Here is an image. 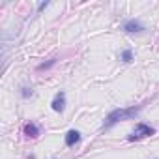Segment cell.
<instances>
[{
  "mask_svg": "<svg viewBox=\"0 0 159 159\" xmlns=\"http://www.w3.org/2000/svg\"><path fill=\"white\" fill-rule=\"evenodd\" d=\"M125 32H129V34H142L146 28H144V25L142 23H139V21H135V19H131V21H127V23H124V26H122Z\"/></svg>",
  "mask_w": 159,
  "mask_h": 159,
  "instance_id": "obj_3",
  "label": "cell"
},
{
  "mask_svg": "<svg viewBox=\"0 0 159 159\" xmlns=\"http://www.w3.org/2000/svg\"><path fill=\"white\" fill-rule=\"evenodd\" d=\"M122 60H124V62H131V60H133V52H131L129 49H125V51L122 52Z\"/></svg>",
  "mask_w": 159,
  "mask_h": 159,
  "instance_id": "obj_7",
  "label": "cell"
},
{
  "mask_svg": "<svg viewBox=\"0 0 159 159\" xmlns=\"http://www.w3.org/2000/svg\"><path fill=\"white\" fill-rule=\"evenodd\" d=\"M23 96L28 98V96H32V92H28V88H23Z\"/></svg>",
  "mask_w": 159,
  "mask_h": 159,
  "instance_id": "obj_8",
  "label": "cell"
},
{
  "mask_svg": "<svg viewBox=\"0 0 159 159\" xmlns=\"http://www.w3.org/2000/svg\"><path fill=\"white\" fill-rule=\"evenodd\" d=\"M52 111L54 112H62L64 111V107H66V94L64 92H58L56 96H54V99H52Z\"/></svg>",
  "mask_w": 159,
  "mask_h": 159,
  "instance_id": "obj_4",
  "label": "cell"
},
{
  "mask_svg": "<svg viewBox=\"0 0 159 159\" xmlns=\"http://www.w3.org/2000/svg\"><path fill=\"white\" fill-rule=\"evenodd\" d=\"M25 135L30 137V139H36V137L39 135L38 125H36V124H26V125H25Z\"/></svg>",
  "mask_w": 159,
  "mask_h": 159,
  "instance_id": "obj_6",
  "label": "cell"
},
{
  "mask_svg": "<svg viewBox=\"0 0 159 159\" xmlns=\"http://www.w3.org/2000/svg\"><path fill=\"white\" fill-rule=\"evenodd\" d=\"M140 109H142V107H125V109H114V111H111V112L107 114L103 127H105V129H109V127H112V125H114V124H118V122L131 120V118H135V116L139 114V111H140Z\"/></svg>",
  "mask_w": 159,
  "mask_h": 159,
  "instance_id": "obj_1",
  "label": "cell"
},
{
  "mask_svg": "<svg viewBox=\"0 0 159 159\" xmlns=\"http://www.w3.org/2000/svg\"><path fill=\"white\" fill-rule=\"evenodd\" d=\"M79 140H81V133L77 129H69L66 133V146H75Z\"/></svg>",
  "mask_w": 159,
  "mask_h": 159,
  "instance_id": "obj_5",
  "label": "cell"
},
{
  "mask_svg": "<svg viewBox=\"0 0 159 159\" xmlns=\"http://www.w3.org/2000/svg\"><path fill=\"white\" fill-rule=\"evenodd\" d=\"M153 133H155V129H153L152 125L139 122V124L135 125L133 133L127 137V140H140V139H144V137H150V135H153Z\"/></svg>",
  "mask_w": 159,
  "mask_h": 159,
  "instance_id": "obj_2",
  "label": "cell"
}]
</instances>
